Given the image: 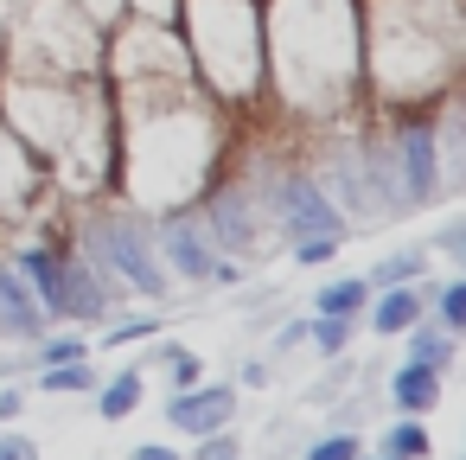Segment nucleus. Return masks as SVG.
Segmentation results:
<instances>
[{
    "mask_svg": "<svg viewBox=\"0 0 466 460\" xmlns=\"http://www.w3.org/2000/svg\"><path fill=\"white\" fill-rule=\"evenodd\" d=\"M167 371H173V383L186 390V383H198V371H205V364H198L186 345H167Z\"/></svg>",
    "mask_w": 466,
    "mask_h": 460,
    "instance_id": "nucleus-21",
    "label": "nucleus"
},
{
    "mask_svg": "<svg viewBox=\"0 0 466 460\" xmlns=\"http://www.w3.org/2000/svg\"><path fill=\"white\" fill-rule=\"evenodd\" d=\"M307 332H313V345H319V352H339V345L351 339V313H319Z\"/></svg>",
    "mask_w": 466,
    "mask_h": 460,
    "instance_id": "nucleus-16",
    "label": "nucleus"
},
{
    "mask_svg": "<svg viewBox=\"0 0 466 460\" xmlns=\"http://www.w3.org/2000/svg\"><path fill=\"white\" fill-rule=\"evenodd\" d=\"M415 275H421V256H390L377 269V288H396V281H415Z\"/></svg>",
    "mask_w": 466,
    "mask_h": 460,
    "instance_id": "nucleus-20",
    "label": "nucleus"
},
{
    "mask_svg": "<svg viewBox=\"0 0 466 460\" xmlns=\"http://www.w3.org/2000/svg\"><path fill=\"white\" fill-rule=\"evenodd\" d=\"M58 313H77V320H96L103 313V288H96L90 262H65V307Z\"/></svg>",
    "mask_w": 466,
    "mask_h": 460,
    "instance_id": "nucleus-9",
    "label": "nucleus"
},
{
    "mask_svg": "<svg viewBox=\"0 0 466 460\" xmlns=\"http://www.w3.org/2000/svg\"><path fill=\"white\" fill-rule=\"evenodd\" d=\"M205 224H211V230H218V237H224L230 250H249V243H256V224H249V205H243L237 192H230V199H218Z\"/></svg>",
    "mask_w": 466,
    "mask_h": 460,
    "instance_id": "nucleus-11",
    "label": "nucleus"
},
{
    "mask_svg": "<svg viewBox=\"0 0 466 460\" xmlns=\"http://www.w3.org/2000/svg\"><path fill=\"white\" fill-rule=\"evenodd\" d=\"M421 320V301H415V288L409 281H396V288H383V301H377V313H370V326L377 332H409Z\"/></svg>",
    "mask_w": 466,
    "mask_h": 460,
    "instance_id": "nucleus-10",
    "label": "nucleus"
},
{
    "mask_svg": "<svg viewBox=\"0 0 466 460\" xmlns=\"http://www.w3.org/2000/svg\"><path fill=\"white\" fill-rule=\"evenodd\" d=\"M351 454H358L351 434H326V441H313V460H351Z\"/></svg>",
    "mask_w": 466,
    "mask_h": 460,
    "instance_id": "nucleus-22",
    "label": "nucleus"
},
{
    "mask_svg": "<svg viewBox=\"0 0 466 460\" xmlns=\"http://www.w3.org/2000/svg\"><path fill=\"white\" fill-rule=\"evenodd\" d=\"M39 383H46V390H90V383H96V371H90V364H77V358H58V364H46V371H39Z\"/></svg>",
    "mask_w": 466,
    "mask_h": 460,
    "instance_id": "nucleus-15",
    "label": "nucleus"
},
{
    "mask_svg": "<svg viewBox=\"0 0 466 460\" xmlns=\"http://www.w3.org/2000/svg\"><path fill=\"white\" fill-rule=\"evenodd\" d=\"M268 205L288 224V237H345V218L332 211V199L313 179H275L268 186Z\"/></svg>",
    "mask_w": 466,
    "mask_h": 460,
    "instance_id": "nucleus-2",
    "label": "nucleus"
},
{
    "mask_svg": "<svg viewBox=\"0 0 466 460\" xmlns=\"http://www.w3.org/2000/svg\"><path fill=\"white\" fill-rule=\"evenodd\" d=\"M135 409H141V371H122V377L103 390V415L122 422V415H135Z\"/></svg>",
    "mask_w": 466,
    "mask_h": 460,
    "instance_id": "nucleus-13",
    "label": "nucleus"
},
{
    "mask_svg": "<svg viewBox=\"0 0 466 460\" xmlns=\"http://www.w3.org/2000/svg\"><path fill=\"white\" fill-rule=\"evenodd\" d=\"M383 454H428V434H421V422H396V428L383 434Z\"/></svg>",
    "mask_w": 466,
    "mask_h": 460,
    "instance_id": "nucleus-17",
    "label": "nucleus"
},
{
    "mask_svg": "<svg viewBox=\"0 0 466 460\" xmlns=\"http://www.w3.org/2000/svg\"><path fill=\"white\" fill-rule=\"evenodd\" d=\"M20 275L33 281V294H39L46 307H65V262H58V256L26 250V256H20Z\"/></svg>",
    "mask_w": 466,
    "mask_h": 460,
    "instance_id": "nucleus-8",
    "label": "nucleus"
},
{
    "mask_svg": "<svg viewBox=\"0 0 466 460\" xmlns=\"http://www.w3.org/2000/svg\"><path fill=\"white\" fill-rule=\"evenodd\" d=\"M396 167H402V186H396V199H415V205H428L434 199V186H441V154H434V135L415 122V128H402V141H396Z\"/></svg>",
    "mask_w": 466,
    "mask_h": 460,
    "instance_id": "nucleus-3",
    "label": "nucleus"
},
{
    "mask_svg": "<svg viewBox=\"0 0 466 460\" xmlns=\"http://www.w3.org/2000/svg\"><path fill=\"white\" fill-rule=\"evenodd\" d=\"M160 243L173 250V262H179V275H192V281H205V275H218V262H211V243L198 237V224H192V218H167V230H160Z\"/></svg>",
    "mask_w": 466,
    "mask_h": 460,
    "instance_id": "nucleus-6",
    "label": "nucleus"
},
{
    "mask_svg": "<svg viewBox=\"0 0 466 460\" xmlns=\"http://www.w3.org/2000/svg\"><path fill=\"white\" fill-rule=\"evenodd\" d=\"M332 250H339V237H294V262H332Z\"/></svg>",
    "mask_w": 466,
    "mask_h": 460,
    "instance_id": "nucleus-19",
    "label": "nucleus"
},
{
    "mask_svg": "<svg viewBox=\"0 0 466 460\" xmlns=\"http://www.w3.org/2000/svg\"><path fill=\"white\" fill-rule=\"evenodd\" d=\"M0 326H7V339H39V332H46L39 294H33L26 275H14L7 262H0Z\"/></svg>",
    "mask_w": 466,
    "mask_h": 460,
    "instance_id": "nucleus-5",
    "label": "nucleus"
},
{
    "mask_svg": "<svg viewBox=\"0 0 466 460\" xmlns=\"http://www.w3.org/2000/svg\"><path fill=\"white\" fill-rule=\"evenodd\" d=\"M390 396H396V409H409V415H428L434 403H441V371L434 364H402L396 371V383H390Z\"/></svg>",
    "mask_w": 466,
    "mask_h": 460,
    "instance_id": "nucleus-7",
    "label": "nucleus"
},
{
    "mask_svg": "<svg viewBox=\"0 0 466 460\" xmlns=\"http://www.w3.org/2000/svg\"><path fill=\"white\" fill-rule=\"evenodd\" d=\"M90 269H109V275H122L135 294H167V269L147 256V243H141V230L128 224V218H96L90 224Z\"/></svg>",
    "mask_w": 466,
    "mask_h": 460,
    "instance_id": "nucleus-1",
    "label": "nucleus"
},
{
    "mask_svg": "<svg viewBox=\"0 0 466 460\" xmlns=\"http://www.w3.org/2000/svg\"><path fill=\"white\" fill-rule=\"evenodd\" d=\"M441 326H447V332H460V326H466V288H460V281H447V288H441Z\"/></svg>",
    "mask_w": 466,
    "mask_h": 460,
    "instance_id": "nucleus-18",
    "label": "nucleus"
},
{
    "mask_svg": "<svg viewBox=\"0 0 466 460\" xmlns=\"http://www.w3.org/2000/svg\"><path fill=\"white\" fill-rule=\"evenodd\" d=\"M39 447L26 441V434H0V460H33Z\"/></svg>",
    "mask_w": 466,
    "mask_h": 460,
    "instance_id": "nucleus-23",
    "label": "nucleus"
},
{
    "mask_svg": "<svg viewBox=\"0 0 466 460\" xmlns=\"http://www.w3.org/2000/svg\"><path fill=\"white\" fill-rule=\"evenodd\" d=\"M58 358H84V339H52L46 345V364H58Z\"/></svg>",
    "mask_w": 466,
    "mask_h": 460,
    "instance_id": "nucleus-24",
    "label": "nucleus"
},
{
    "mask_svg": "<svg viewBox=\"0 0 466 460\" xmlns=\"http://www.w3.org/2000/svg\"><path fill=\"white\" fill-rule=\"evenodd\" d=\"M364 281H332V288H319V301H313V313H358L364 307Z\"/></svg>",
    "mask_w": 466,
    "mask_h": 460,
    "instance_id": "nucleus-14",
    "label": "nucleus"
},
{
    "mask_svg": "<svg viewBox=\"0 0 466 460\" xmlns=\"http://www.w3.org/2000/svg\"><path fill=\"white\" fill-rule=\"evenodd\" d=\"M409 332H415V352H409L415 364H434V371H441V364L453 358V332H447V326H421V320H415Z\"/></svg>",
    "mask_w": 466,
    "mask_h": 460,
    "instance_id": "nucleus-12",
    "label": "nucleus"
},
{
    "mask_svg": "<svg viewBox=\"0 0 466 460\" xmlns=\"http://www.w3.org/2000/svg\"><path fill=\"white\" fill-rule=\"evenodd\" d=\"M230 409H237V390H230V383H205V390H198V383H186V390L173 396V409H167V415H173L186 434H211V428H224V422H230Z\"/></svg>",
    "mask_w": 466,
    "mask_h": 460,
    "instance_id": "nucleus-4",
    "label": "nucleus"
}]
</instances>
